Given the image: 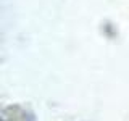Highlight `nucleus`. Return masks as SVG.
I'll use <instances>...</instances> for the list:
<instances>
[]
</instances>
